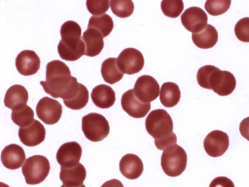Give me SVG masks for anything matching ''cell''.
Segmentation results:
<instances>
[{"label": "cell", "mask_w": 249, "mask_h": 187, "mask_svg": "<svg viewBox=\"0 0 249 187\" xmlns=\"http://www.w3.org/2000/svg\"><path fill=\"white\" fill-rule=\"evenodd\" d=\"M77 79L71 75L69 68L63 62L54 60L46 66V81H41L44 91L55 98L63 99Z\"/></svg>", "instance_id": "cell-1"}, {"label": "cell", "mask_w": 249, "mask_h": 187, "mask_svg": "<svg viewBox=\"0 0 249 187\" xmlns=\"http://www.w3.org/2000/svg\"><path fill=\"white\" fill-rule=\"evenodd\" d=\"M145 125L147 132L155 139L158 149L164 150L176 144L177 138L173 132V121L165 110L159 109L152 111L145 119Z\"/></svg>", "instance_id": "cell-2"}, {"label": "cell", "mask_w": 249, "mask_h": 187, "mask_svg": "<svg viewBox=\"0 0 249 187\" xmlns=\"http://www.w3.org/2000/svg\"><path fill=\"white\" fill-rule=\"evenodd\" d=\"M61 39L58 46V53L60 57L67 61H73L84 55L85 45L81 37L80 25L72 20L65 22L60 31Z\"/></svg>", "instance_id": "cell-3"}, {"label": "cell", "mask_w": 249, "mask_h": 187, "mask_svg": "<svg viewBox=\"0 0 249 187\" xmlns=\"http://www.w3.org/2000/svg\"><path fill=\"white\" fill-rule=\"evenodd\" d=\"M187 156L185 150L175 144L165 149L161 156V166L164 172L170 177L180 175L187 166Z\"/></svg>", "instance_id": "cell-4"}, {"label": "cell", "mask_w": 249, "mask_h": 187, "mask_svg": "<svg viewBox=\"0 0 249 187\" xmlns=\"http://www.w3.org/2000/svg\"><path fill=\"white\" fill-rule=\"evenodd\" d=\"M50 170L48 159L39 155L28 158L22 167V174L28 185H36L42 182L48 175Z\"/></svg>", "instance_id": "cell-5"}, {"label": "cell", "mask_w": 249, "mask_h": 187, "mask_svg": "<svg viewBox=\"0 0 249 187\" xmlns=\"http://www.w3.org/2000/svg\"><path fill=\"white\" fill-rule=\"evenodd\" d=\"M109 129L108 122L101 114L91 112L82 118V131L86 137L91 141L103 140L108 135Z\"/></svg>", "instance_id": "cell-6"}, {"label": "cell", "mask_w": 249, "mask_h": 187, "mask_svg": "<svg viewBox=\"0 0 249 187\" xmlns=\"http://www.w3.org/2000/svg\"><path fill=\"white\" fill-rule=\"evenodd\" d=\"M120 70L127 75H133L140 72L143 67L144 59L142 53L133 48L123 50L117 58Z\"/></svg>", "instance_id": "cell-7"}, {"label": "cell", "mask_w": 249, "mask_h": 187, "mask_svg": "<svg viewBox=\"0 0 249 187\" xmlns=\"http://www.w3.org/2000/svg\"><path fill=\"white\" fill-rule=\"evenodd\" d=\"M37 117L47 125L58 122L62 113V107L57 100L45 96L38 101L36 107Z\"/></svg>", "instance_id": "cell-8"}, {"label": "cell", "mask_w": 249, "mask_h": 187, "mask_svg": "<svg viewBox=\"0 0 249 187\" xmlns=\"http://www.w3.org/2000/svg\"><path fill=\"white\" fill-rule=\"evenodd\" d=\"M133 90L135 95L140 101L150 103L159 96L160 86L153 77L143 75L137 79Z\"/></svg>", "instance_id": "cell-9"}, {"label": "cell", "mask_w": 249, "mask_h": 187, "mask_svg": "<svg viewBox=\"0 0 249 187\" xmlns=\"http://www.w3.org/2000/svg\"><path fill=\"white\" fill-rule=\"evenodd\" d=\"M229 138L228 134L220 130H214L206 136L203 146L210 156L217 157L222 155L228 150Z\"/></svg>", "instance_id": "cell-10"}, {"label": "cell", "mask_w": 249, "mask_h": 187, "mask_svg": "<svg viewBox=\"0 0 249 187\" xmlns=\"http://www.w3.org/2000/svg\"><path fill=\"white\" fill-rule=\"evenodd\" d=\"M180 19L184 28L192 33L200 32L207 25L206 13L198 7H191L187 9L181 15Z\"/></svg>", "instance_id": "cell-11"}, {"label": "cell", "mask_w": 249, "mask_h": 187, "mask_svg": "<svg viewBox=\"0 0 249 187\" xmlns=\"http://www.w3.org/2000/svg\"><path fill=\"white\" fill-rule=\"evenodd\" d=\"M121 106L129 115L135 118L144 117L151 108L150 103L140 101L135 95L133 89L129 90L123 94Z\"/></svg>", "instance_id": "cell-12"}, {"label": "cell", "mask_w": 249, "mask_h": 187, "mask_svg": "<svg viewBox=\"0 0 249 187\" xmlns=\"http://www.w3.org/2000/svg\"><path fill=\"white\" fill-rule=\"evenodd\" d=\"M224 74V71L213 65H205L200 68L197 73L198 84L202 88L212 90L216 93Z\"/></svg>", "instance_id": "cell-13"}, {"label": "cell", "mask_w": 249, "mask_h": 187, "mask_svg": "<svg viewBox=\"0 0 249 187\" xmlns=\"http://www.w3.org/2000/svg\"><path fill=\"white\" fill-rule=\"evenodd\" d=\"M46 130L37 120H34L30 125L18 129V136L22 143L28 147L36 146L45 138Z\"/></svg>", "instance_id": "cell-14"}, {"label": "cell", "mask_w": 249, "mask_h": 187, "mask_svg": "<svg viewBox=\"0 0 249 187\" xmlns=\"http://www.w3.org/2000/svg\"><path fill=\"white\" fill-rule=\"evenodd\" d=\"M82 152V148L77 142H67L58 149L56 155V160L62 167H72L79 163Z\"/></svg>", "instance_id": "cell-15"}, {"label": "cell", "mask_w": 249, "mask_h": 187, "mask_svg": "<svg viewBox=\"0 0 249 187\" xmlns=\"http://www.w3.org/2000/svg\"><path fill=\"white\" fill-rule=\"evenodd\" d=\"M18 71L25 76L35 74L39 70L40 60L39 56L32 50H24L18 54L15 62Z\"/></svg>", "instance_id": "cell-16"}, {"label": "cell", "mask_w": 249, "mask_h": 187, "mask_svg": "<svg viewBox=\"0 0 249 187\" xmlns=\"http://www.w3.org/2000/svg\"><path fill=\"white\" fill-rule=\"evenodd\" d=\"M26 159L23 148L15 144L6 146L1 153V161L7 168L14 170L20 168Z\"/></svg>", "instance_id": "cell-17"}, {"label": "cell", "mask_w": 249, "mask_h": 187, "mask_svg": "<svg viewBox=\"0 0 249 187\" xmlns=\"http://www.w3.org/2000/svg\"><path fill=\"white\" fill-rule=\"evenodd\" d=\"M119 169L125 178L130 180L136 179L142 174L143 165L138 156L128 153L121 158L119 163Z\"/></svg>", "instance_id": "cell-18"}, {"label": "cell", "mask_w": 249, "mask_h": 187, "mask_svg": "<svg viewBox=\"0 0 249 187\" xmlns=\"http://www.w3.org/2000/svg\"><path fill=\"white\" fill-rule=\"evenodd\" d=\"M86 177V169L80 163L72 167H60V179L67 187H80L83 184Z\"/></svg>", "instance_id": "cell-19"}, {"label": "cell", "mask_w": 249, "mask_h": 187, "mask_svg": "<svg viewBox=\"0 0 249 187\" xmlns=\"http://www.w3.org/2000/svg\"><path fill=\"white\" fill-rule=\"evenodd\" d=\"M28 93L24 87L20 85L11 86L6 91L4 103L5 106L14 111L26 105Z\"/></svg>", "instance_id": "cell-20"}, {"label": "cell", "mask_w": 249, "mask_h": 187, "mask_svg": "<svg viewBox=\"0 0 249 187\" xmlns=\"http://www.w3.org/2000/svg\"><path fill=\"white\" fill-rule=\"evenodd\" d=\"M82 38L85 45V56L93 57L99 55L104 46L103 37L97 30L89 28L83 34Z\"/></svg>", "instance_id": "cell-21"}, {"label": "cell", "mask_w": 249, "mask_h": 187, "mask_svg": "<svg viewBox=\"0 0 249 187\" xmlns=\"http://www.w3.org/2000/svg\"><path fill=\"white\" fill-rule=\"evenodd\" d=\"M91 98L93 103L101 109H107L113 105L116 97L113 89L107 85L100 84L92 90Z\"/></svg>", "instance_id": "cell-22"}, {"label": "cell", "mask_w": 249, "mask_h": 187, "mask_svg": "<svg viewBox=\"0 0 249 187\" xmlns=\"http://www.w3.org/2000/svg\"><path fill=\"white\" fill-rule=\"evenodd\" d=\"M89 91L87 88L77 83L67 98L63 100L64 104L72 110H80L86 106L89 101Z\"/></svg>", "instance_id": "cell-23"}, {"label": "cell", "mask_w": 249, "mask_h": 187, "mask_svg": "<svg viewBox=\"0 0 249 187\" xmlns=\"http://www.w3.org/2000/svg\"><path fill=\"white\" fill-rule=\"evenodd\" d=\"M218 37L217 30L211 24H207L200 32L192 34L194 43L201 49H209L213 47L217 42Z\"/></svg>", "instance_id": "cell-24"}, {"label": "cell", "mask_w": 249, "mask_h": 187, "mask_svg": "<svg viewBox=\"0 0 249 187\" xmlns=\"http://www.w3.org/2000/svg\"><path fill=\"white\" fill-rule=\"evenodd\" d=\"M181 93L178 85L173 82L164 83L160 88V100L166 108L173 107L178 103Z\"/></svg>", "instance_id": "cell-25"}, {"label": "cell", "mask_w": 249, "mask_h": 187, "mask_svg": "<svg viewBox=\"0 0 249 187\" xmlns=\"http://www.w3.org/2000/svg\"><path fill=\"white\" fill-rule=\"evenodd\" d=\"M101 72L105 82L113 84L119 82L124 76V73L119 69L117 58L109 57L105 60L102 64Z\"/></svg>", "instance_id": "cell-26"}, {"label": "cell", "mask_w": 249, "mask_h": 187, "mask_svg": "<svg viewBox=\"0 0 249 187\" xmlns=\"http://www.w3.org/2000/svg\"><path fill=\"white\" fill-rule=\"evenodd\" d=\"M113 26V21L111 17L104 14L99 16H91L89 21L88 29L93 28L97 30L104 38L109 35Z\"/></svg>", "instance_id": "cell-27"}, {"label": "cell", "mask_w": 249, "mask_h": 187, "mask_svg": "<svg viewBox=\"0 0 249 187\" xmlns=\"http://www.w3.org/2000/svg\"><path fill=\"white\" fill-rule=\"evenodd\" d=\"M34 111L27 105L12 112L11 119L13 122L20 127L30 125L34 120Z\"/></svg>", "instance_id": "cell-28"}, {"label": "cell", "mask_w": 249, "mask_h": 187, "mask_svg": "<svg viewBox=\"0 0 249 187\" xmlns=\"http://www.w3.org/2000/svg\"><path fill=\"white\" fill-rule=\"evenodd\" d=\"M110 5L112 13L121 18L131 16L134 8L133 1L129 0H111Z\"/></svg>", "instance_id": "cell-29"}, {"label": "cell", "mask_w": 249, "mask_h": 187, "mask_svg": "<svg viewBox=\"0 0 249 187\" xmlns=\"http://www.w3.org/2000/svg\"><path fill=\"white\" fill-rule=\"evenodd\" d=\"M160 7L164 15L176 18L183 11L184 4L181 0H163L161 2Z\"/></svg>", "instance_id": "cell-30"}, {"label": "cell", "mask_w": 249, "mask_h": 187, "mask_svg": "<svg viewBox=\"0 0 249 187\" xmlns=\"http://www.w3.org/2000/svg\"><path fill=\"white\" fill-rule=\"evenodd\" d=\"M231 4V0H208L205 2V9L212 16H219L227 12Z\"/></svg>", "instance_id": "cell-31"}, {"label": "cell", "mask_w": 249, "mask_h": 187, "mask_svg": "<svg viewBox=\"0 0 249 187\" xmlns=\"http://www.w3.org/2000/svg\"><path fill=\"white\" fill-rule=\"evenodd\" d=\"M235 35L240 41L249 42V17L240 19L234 27Z\"/></svg>", "instance_id": "cell-32"}, {"label": "cell", "mask_w": 249, "mask_h": 187, "mask_svg": "<svg viewBox=\"0 0 249 187\" xmlns=\"http://www.w3.org/2000/svg\"><path fill=\"white\" fill-rule=\"evenodd\" d=\"M110 1L108 0H87V8L93 16H99L106 13L109 8Z\"/></svg>", "instance_id": "cell-33"}, {"label": "cell", "mask_w": 249, "mask_h": 187, "mask_svg": "<svg viewBox=\"0 0 249 187\" xmlns=\"http://www.w3.org/2000/svg\"><path fill=\"white\" fill-rule=\"evenodd\" d=\"M209 187H235V186L230 179L225 176H219L212 181Z\"/></svg>", "instance_id": "cell-34"}, {"label": "cell", "mask_w": 249, "mask_h": 187, "mask_svg": "<svg viewBox=\"0 0 249 187\" xmlns=\"http://www.w3.org/2000/svg\"><path fill=\"white\" fill-rule=\"evenodd\" d=\"M239 131L242 136L249 141V116L243 119L241 122Z\"/></svg>", "instance_id": "cell-35"}, {"label": "cell", "mask_w": 249, "mask_h": 187, "mask_svg": "<svg viewBox=\"0 0 249 187\" xmlns=\"http://www.w3.org/2000/svg\"><path fill=\"white\" fill-rule=\"evenodd\" d=\"M101 187H124L121 181L113 179L104 183Z\"/></svg>", "instance_id": "cell-36"}, {"label": "cell", "mask_w": 249, "mask_h": 187, "mask_svg": "<svg viewBox=\"0 0 249 187\" xmlns=\"http://www.w3.org/2000/svg\"><path fill=\"white\" fill-rule=\"evenodd\" d=\"M0 187H9L7 185L0 182Z\"/></svg>", "instance_id": "cell-37"}, {"label": "cell", "mask_w": 249, "mask_h": 187, "mask_svg": "<svg viewBox=\"0 0 249 187\" xmlns=\"http://www.w3.org/2000/svg\"><path fill=\"white\" fill-rule=\"evenodd\" d=\"M60 187H66L64 185H61V186ZM79 187H86L84 184H82Z\"/></svg>", "instance_id": "cell-38"}]
</instances>
